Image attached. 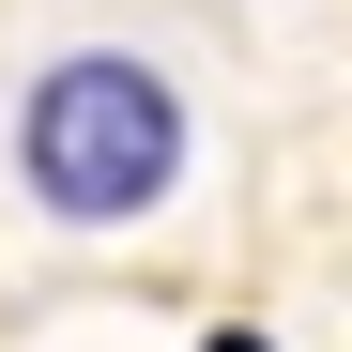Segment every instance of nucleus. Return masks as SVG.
Returning a JSON list of instances; mask_svg holds the SVG:
<instances>
[{
    "mask_svg": "<svg viewBox=\"0 0 352 352\" xmlns=\"http://www.w3.org/2000/svg\"><path fill=\"white\" fill-rule=\"evenodd\" d=\"M184 168H199V92H184V46L168 31L77 16L0 92V184L46 230H153L184 199Z\"/></svg>",
    "mask_w": 352,
    "mask_h": 352,
    "instance_id": "f257e3e1",
    "label": "nucleus"
}]
</instances>
